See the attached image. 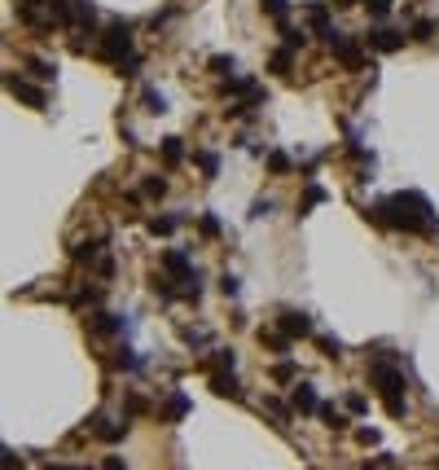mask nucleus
<instances>
[{
  "mask_svg": "<svg viewBox=\"0 0 439 470\" xmlns=\"http://www.w3.org/2000/svg\"><path fill=\"white\" fill-rule=\"evenodd\" d=\"M431 35H435V22H431V18H418V22H413V40H431Z\"/></svg>",
  "mask_w": 439,
  "mask_h": 470,
  "instance_id": "nucleus-30",
  "label": "nucleus"
},
{
  "mask_svg": "<svg viewBox=\"0 0 439 470\" xmlns=\"http://www.w3.org/2000/svg\"><path fill=\"white\" fill-rule=\"evenodd\" d=\"M334 5H338V9H351V5H360V0H334Z\"/></svg>",
  "mask_w": 439,
  "mask_h": 470,
  "instance_id": "nucleus-43",
  "label": "nucleus"
},
{
  "mask_svg": "<svg viewBox=\"0 0 439 470\" xmlns=\"http://www.w3.org/2000/svg\"><path fill=\"white\" fill-rule=\"evenodd\" d=\"M365 470H382V466H374V462H365Z\"/></svg>",
  "mask_w": 439,
  "mask_h": 470,
  "instance_id": "nucleus-44",
  "label": "nucleus"
},
{
  "mask_svg": "<svg viewBox=\"0 0 439 470\" xmlns=\"http://www.w3.org/2000/svg\"><path fill=\"white\" fill-rule=\"evenodd\" d=\"M88 325H92L97 334H114V330H123V321H119V317H110V312H92V317H88Z\"/></svg>",
  "mask_w": 439,
  "mask_h": 470,
  "instance_id": "nucleus-14",
  "label": "nucleus"
},
{
  "mask_svg": "<svg viewBox=\"0 0 439 470\" xmlns=\"http://www.w3.org/2000/svg\"><path fill=\"white\" fill-rule=\"evenodd\" d=\"M365 5H369L374 18H387V14H391V0H365Z\"/></svg>",
  "mask_w": 439,
  "mask_h": 470,
  "instance_id": "nucleus-34",
  "label": "nucleus"
},
{
  "mask_svg": "<svg viewBox=\"0 0 439 470\" xmlns=\"http://www.w3.org/2000/svg\"><path fill=\"white\" fill-rule=\"evenodd\" d=\"M290 66H294V49H277V53H272V70H277V75H290Z\"/></svg>",
  "mask_w": 439,
  "mask_h": 470,
  "instance_id": "nucleus-21",
  "label": "nucleus"
},
{
  "mask_svg": "<svg viewBox=\"0 0 439 470\" xmlns=\"http://www.w3.org/2000/svg\"><path fill=\"white\" fill-rule=\"evenodd\" d=\"M233 365H237L233 347H216V369H233Z\"/></svg>",
  "mask_w": 439,
  "mask_h": 470,
  "instance_id": "nucleus-32",
  "label": "nucleus"
},
{
  "mask_svg": "<svg viewBox=\"0 0 439 470\" xmlns=\"http://www.w3.org/2000/svg\"><path fill=\"white\" fill-rule=\"evenodd\" d=\"M141 101H145L150 115H163V110H167V97H163L159 88H145V92H141Z\"/></svg>",
  "mask_w": 439,
  "mask_h": 470,
  "instance_id": "nucleus-18",
  "label": "nucleus"
},
{
  "mask_svg": "<svg viewBox=\"0 0 439 470\" xmlns=\"http://www.w3.org/2000/svg\"><path fill=\"white\" fill-rule=\"evenodd\" d=\"M203 233H207V237H220V220H216V215H211V211L203 215Z\"/></svg>",
  "mask_w": 439,
  "mask_h": 470,
  "instance_id": "nucleus-35",
  "label": "nucleus"
},
{
  "mask_svg": "<svg viewBox=\"0 0 439 470\" xmlns=\"http://www.w3.org/2000/svg\"><path fill=\"white\" fill-rule=\"evenodd\" d=\"M44 470H88V466H62V462H49Z\"/></svg>",
  "mask_w": 439,
  "mask_h": 470,
  "instance_id": "nucleus-42",
  "label": "nucleus"
},
{
  "mask_svg": "<svg viewBox=\"0 0 439 470\" xmlns=\"http://www.w3.org/2000/svg\"><path fill=\"white\" fill-rule=\"evenodd\" d=\"M369 382L378 387V395H382L387 413L391 418H405L409 413V395H405V369H400L396 356H378L369 365Z\"/></svg>",
  "mask_w": 439,
  "mask_h": 470,
  "instance_id": "nucleus-2",
  "label": "nucleus"
},
{
  "mask_svg": "<svg viewBox=\"0 0 439 470\" xmlns=\"http://www.w3.org/2000/svg\"><path fill=\"white\" fill-rule=\"evenodd\" d=\"M5 88L14 92V97H22V101L31 106V110H49V97H44V88H35V84L18 79V75H9V79H5Z\"/></svg>",
  "mask_w": 439,
  "mask_h": 470,
  "instance_id": "nucleus-5",
  "label": "nucleus"
},
{
  "mask_svg": "<svg viewBox=\"0 0 439 470\" xmlns=\"http://www.w3.org/2000/svg\"><path fill=\"white\" fill-rule=\"evenodd\" d=\"M70 255H75L79 264H92V260H97V255H101V242H79L75 251H70Z\"/></svg>",
  "mask_w": 439,
  "mask_h": 470,
  "instance_id": "nucleus-22",
  "label": "nucleus"
},
{
  "mask_svg": "<svg viewBox=\"0 0 439 470\" xmlns=\"http://www.w3.org/2000/svg\"><path fill=\"white\" fill-rule=\"evenodd\" d=\"M329 49H334V57H338L343 66H351V70H360V66H365L360 49H356V44H351V40H347L343 31H334V35H329Z\"/></svg>",
  "mask_w": 439,
  "mask_h": 470,
  "instance_id": "nucleus-6",
  "label": "nucleus"
},
{
  "mask_svg": "<svg viewBox=\"0 0 439 470\" xmlns=\"http://www.w3.org/2000/svg\"><path fill=\"white\" fill-rule=\"evenodd\" d=\"M198 167H203V172H207V180H211V176L220 172V154H211V150H203V154H198Z\"/></svg>",
  "mask_w": 439,
  "mask_h": 470,
  "instance_id": "nucleus-25",
  "label": "nucleus"
},
{
  "mask_svg": "<svg viewBox=\"0 0 439 470\" xmlns=\"http://www.w3.org/2000/svg\"><path fill=\"white\" fill-rule=\"evenodd\" d=\"M268 211H272L268 198H255V202H251V220H259V215H268Z\"/></svg>",
  "mask_w": 439,
  "mask_h": 470,
  "instance_id": "nucleus-36",
  "label": "nucleus"
},
{
  "mask_svg": "<svg viewBox=\"0 0 439 470\" xmlns=\"http://www.w3.org/2000/svg\"><path fill=\"white\" fill-rule=\"evenodd\" d=\"M356 440H360V444H369V449H374V444H378V431H374V427H360V431H356Z\"/></svg>",
  "mask_w": 439,
  "mask_h": 470,
  "instance_id": "nucleus-38",
  "label": "nucleus"
},
{
  "mask_svg": "<svg viewBox=\"0 0 439 470\" xmlns=\"http://www.w3.org/2000/svg\"><path fill=\"white\" fill-rule=\"evenodd\" d=\"M321 352H325L329 360H338V356H343V343L334 339V334H321Z\"/></svg>",
  "mask_w": 439,
  "mask_h": 470,
  "instance_id": "nucleus-29",
  "label": "nucleus"
},
{
  "mask_svg": "<svg viewBox=\"0 0 439 470\" xmlns=\"http://www.w3.org/2000/svg\"><path fill=\"white\" fill-rule=\"evenodd\" d=\"M211 70H216V75H233L237 62H233V57H224V53H216V57H211Z\"/></svg>",
  "mask_w": 439,
  "mask_h": 470,
  "instance_id": "nucleus-28",
  "label": "nucleus"
},
{
  "mask_svg": "<svg viewBox=\"0 0 439 470\" xmlns=\"http://www.w3.org/2000/svg\"><path fill=\"white\" fill-rule=\"evenodd\" d=\"M211 391L229 395V400H242V382L233 378V369H216V373H211Z\"/></svg>",
  "mask_w": 439,
  "mask_h": 470,
  "instance_id": "nucleus-9",
  "label": "nucleus"
},
{
  "mask_svg": "<svg viewBox=\"0 0 439 470\" xmlns=\"http://www.w3.org/2000/svg\"><path fill=\"white\" fill-rule=\"evenodd\" d=\"M101 57L119 70V75H136L141 62H136V44H132V22L119 18L114 27L101 35Z\"/></svg>",
  "mask_w": 439,
  "mask_h": 470,
  "instance_id": "nucleus-3",
  "label": "nucleus"
},
{
  "mask_svg": "<svg viewBox=\"0 0 439 470\" xmlns=\"http://www.w3.org/2000/svg\"><path fill=\"white\" fill-rule=\"evenodd\" d=\"M294 413H321V400H316V391L307 382L294 387Z\"/></svg>",
  "mask_w": 439,
  "mask_h": 470,
  "instance_id": "nucleus-11",
  "label": "nucleus"
},
{
  "mask_svg": "<svg viewBox=\"0 0 439 470\" xmlns=\"http://www.w3.org/2000/svg\"><path fill=\"white\" fill-rule=\"evenodd\" d=\"M5 470H22V457L14 449H5Z\"/></svg>",
  "mask_w": 439,
  "mask_h": 470,
  "instance_id": "nucleus-40",
  "label": "nucleus"
},
{
  "mask_svg": "<svg viewBox=\"0 0 439 470\" xmlns=\"http://www.w3.org/2000/svg\"><path fill=\"white\" fill-rule=\"evenodd\" d=\"M141 189H145L150 198H163V194H167V180H163V176H145V185H141Z\"/></svg>",
  "mask_w": 439,
  "mask_h": 470,
  "instance_id": "nucleus-26",
  "label": "nucleus"
},
{
  "mask_svg": "<svg viewBox=\"0 0 439 470\" xmlns=\"http://www.w3.org/2000/svg\"><path fill=\"white\" fill-rule=\"evenodd\" d=\"M365 44L378 49V53H396V49H405V35L391 31V27H374L369 35H365Z\"/></svg>",
  "mask_w": 439,
  "mask_h": 470,
  "instance_id": "nucleus-7",
  "label": "nucleus"
},
{
  "mask_svg": "<svg viewBox=\"0 0 439 470\" xmlns=\"http://www.w3.org/2000/svg\"><path fill=\"white\" fill-rule=\"evenodd\" d=\"M101 470H127V466H123V457H105V466H101Z\"/></svg>",
  "mask_w": 439,
  "mask_h": 470,
  "instance_id": "nucleus-41",
  "label": "nucleus"
},
{
  "mask_svg": "<svg viewBox=\"0 0 439 470\" xmlns=\"http://www.w3.org/2000/svg\"><path fill=\"white\" fill-rule=\"evenodd\" d=\"M268 172H272V176H286V172H290V154H281V150L268 154Z\"/></svg>",
  "mask_w": 439,
  "mask_h": 470,
  "instance_id": "nucleus-24",
  "label": "nucleus"
},
{
  "mask_svg": "<svg viewBox=\"0 0 439 470\" xmlns=\"http://www.w3.org/2000/svg\"><path fill=\"white\" fill-rule=\"evenodd\" d=\"M321 422H325L329 431H343V427H347V418H343L334 404H321Z\"/></svg>",
  "mask_w": 439,
  "mask_h": 470,
  "instance_id": "nucleus-23",
  "label": "nucleus"
},
{
  "mask_svg": "<svg viewBox=\"0 0 439 470\" xmlns=\"http://www.w3.org/2000/svg\"><path fill=\"white\" fill-rule=\"evenodd\" d=\"M88 422H92V431H97V435H101L105 444H119V440L127 435V422H123V427H110L105 418H88Z\"/></svg>",
  "mask_w": 439,
  "mask_h": 470,
  "instance_id": "nucleus-12",
  "label": "nucleus"
},
{
  "mask_svg": "<svg viewBox=\"0 0 439 470\" xmlns=\"http://www.w3.org/2000/svg\"><path fill=\"white\" fill-rule=\"evenodd\" d=\"M294 373H299V369H294V360H281V365H272V382H290Z\"/></svg>",
  "mask_w": 439,
  "mask_h": 470,
  "instance_id": "nucleus-27",
  "label": "nucleus"
},
{
  "mask_svg": "<svg viewBox=\"0 0 439 470\" xmlns=\"http://www.w3.org/2000/svg\"><path fill=\"white\" fill-rule=\"evenodd\" d=\"M259 9H264V14H268L272 22H277V27H281V22H286V14H290V9H286V0H259Z\"/></svg>",
  "mask_w": 439,
  "mask_h": 470,
  "instance_id": "nucleus-19",
  "label": "nucleus"
},
{
  "mask_svg": "<svg viewBox=\"0 0 439 470\" xmlns=\"http://www.w3.org/2000/svg\"><path fill=\"white\" fill-rule=\"evenodd\" d=\"M281 35H286V49H303V44H307V31L290 27V22H281Z\"/></svg>",
  "mask_w": 439,
  "mask_h": 470,
  "instance_id": "nucleus-20",
  "label": "nucleus"
},
{
  "mask_svg": "<svg viewBox=\"0 0 439 470\" xmlns=\"http://www.w3.org/2000/svg\"><path fill=\"white\" fill-rule=\"evenodd\" d=\"M347 409H351V413H365L369 404H365V395H356V391H351V395H347Z\"/></svg>",
  "mask_w": 439,
  "mask_h": 470,
  "instance_id": "nucleus-39",
  "label": "nucleus"
},
{
  "mask_svg": "<svg viewBox=\"0 0 439 470\" xmlns=\"http://www.w3.org/2000/svg\"><path fill=\"white\" fill-rule=\"evenodd\" d=\"M365 215L378 228H405V233H435L439 228V215L431 207V198L418 194V189H400L391 198H378L365 207Z\"/></svg>",
  "mask_w": 439,
  "mask_h": 470,
  "instance_id": "nucleus-1",
  "label": "nucleus"
},
{
  "mask_svg": "<svg viewBox=\"0 0 439 470\" xmlns=\"http://www.w3.org/2000/svg\"><path fill=\"white\" fill-rule=\"evenodd\" d=\"M27 70L40 84H49V79H57V62H49V57H27Z\"/></svg>",
  "mask_w": 439,
  "mask_h": 470,
  "instance_id": "nucleus-13",
  "label": "nucleus"
},
{
  "mask_svg": "<svg viewBox=\"0 0 439 470\" xmlns=\"http://www.w3.org/2000/svg\"><path fill=\"white\" fill-rule=\"evenodd\" d=\"M307 27H312V35H321V40L329 44L334 27H329V9L321 5V0H312V5H307Z\"/></svg>",
  "mask_w": 439,
  "mask_h": 470,
  "instance_id": "nucleus-8",
  "label": "nucleus"
},
{
  "mask_svg": "<svg viewBox=\"0 0 439 470\" xmlns=\"http://www.w3.org/2000/svg\"><path fill=\"white\" fill-rule=\"evenodd\" d=\"M264 404H268V413H277L281 422H286V418H290V409H286V404H281V400H272V395H268V400H264Z\"/></svg>",
  "mask_w": 439,
  "mask_h": 470,
  "instance_id": "nucleus-37",
  "label": "nucleus"
},
{
  "mask_svg": "<svg viewBox=\"0 0 439 470\" xmlns=\"http://www.w3.org/2000/svg\"><path fill=\"white\" fill-rule=\"evenodd\" d=\"M189 409H194V404H189V395H185V391H172V395H167V404H163V413H159V418H163V422H181V418L189 413Z\"/></svg>",
  "mask_w": 439,
  "mask_h": 470,
  "instance_id": "nucleus-10",
  "label": "nucleus"
},
{
  "mask_svg": "<svg viewBox=\"0 0 439 470\" xmlns=\"http://www.w3.org/2000/svg\"><path fill=\"white\" fill-rule=\"evenodd\" d=\"M181 159H185V141H181V137H167V141H163V163H167V167H181Z\"/></svg>",
  "mask_w": 439,
  "mask_h": 470,
  "instance_id": "nucleus-15",
  "label": "nucleus"
},
{
  "mask_svg": "<svg viewBox=\"0 0 439 470\" xmlns=\"http://www.w3.org/2000/svg\"><path fill=\"white\" fill-rule=\"evenodd\" d=\"M325 198H329V194H325L321 185H307V198H303V207H299V211H307V207H316V202H325Z\"/></svg>",
  "mask_w": 439,
  "mask_h": 470,
  "instance_id": "nucleus-31",
  "label": "nucleus"
},
{
  "mask_svg": "<svg viewBox=\"0 0 439 470\" xmlns=\"http://www.w3.org/2000/svg\"><path fill=\"white\" fill-rule=\"evenodd\" d=\"M259 343L272 347V352H286V347H290L294 339H290V334H281V330H259Z\"/></svg>",
  "mask_w": 439,
  "mask_h": 470,
  "instance_id": "nucleus-17",
  "label": "nucleus"
},
{
  "mask_svg": "<svg viewBox=\"0 0 439 470\" xmlns=\"http://www.w3.org/2000/svg\"><path fill=\"white\" fill-rule=\"evenodd\" d=\"M277 330L290 334V339H307V334H312V317H307L303 308H281L277 312Z\"/></svg>",
  "mask_w": 439,
  "mask_h": 470,
  "instance_id": "nucleus-4",
  "label": "nucleus"
},
{
  "mask_svg": "<svg viewBox=\"0 0 439 470\" xmlns=\"http://www.w3.org/2000/svg\"><path fill=\"white\" fill-rule=\"evenodd\" d=\"M237 291H242V282H237L233 273H224V277H220V295H229V299H233Z\"/></svg>",
  "mask_w": 439,
  "mask_h": 470,
  "instance_id": "nucleus-33",
  "label": "nucleus"
},
{
  "mask_svg": "<svg viewBox=\"0 0 439 470\" xmlns=\"http://www.w3.org/2000/svg\"><path fill=\"white\" fill-rule=\"evenodd\" d=\"M176 228H181V215H154V220H150L154 237H167V233H176Z\"/></svg>",
  "mask_w": 439,
  "mask_h": 470,
  "instance_id": "nucleus-16",
  "label": "nucleus"
}]
</instances>
